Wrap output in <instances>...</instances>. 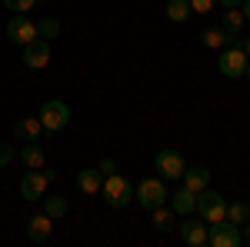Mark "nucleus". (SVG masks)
I'll return each mask as SVG.
<instances>
[{"mask_svg": "<svg viewBox=\"0 0 250 247\" xmlns=\"http://www.w3.org/2000/svg\"><path fill=\"white\" fill-rule=\"evenodd\" d=\"M100 194H104V201H107V207H127L130 201H134V184L124 177V174H107L104 177V187H100Z\"/></svg>", "mask_w": 250, "mask_h": 247, "instance_id": "obj_1", "label": "nucleus"}, {"mask_svg": "<svg viewBox=\"0 0 250 247\" xmlns=\"http://www.w3.org/2000/svg\"><path fill=\"white\" fill-rule=\"evenodd\" d=\"M37 117H40V124H43V131H47V134H57V131H63V127L70 124V107H67V100L50 97V100L40 104Z\"/></svg>", "mask_w": 250, "mask_h": 247, "instance_id": "obj_2", "label": "nucleus"}, {"mask_svg": "<svg viewBox=\"0 0 250 247\" xmlns=\"http://www.w3.org/2000/svg\"><path fill=\"white\" fill-rule=\"evenodd\" d=\"M167 180L164 177H147V180H140L134 187V201L140 204L144 210H154V207H160V204H167V187H164Z\"/></svg>", "mask_w": 250, "mask_h": 247, "instance_id": "obj_3", "label": "nucleus"}, {"mask_svg": "<svg viewBox=\"0 0 250 247\" xmlns=\"http://www.w3.org/2000/svg\"><path fill=\"white\" fill-rule=\"evenodd\" d=\"M193 214L204 217L207 224L224 221V217H227V197L217 194V190H210V187H204L200 194H197V207H193Z\"/></svg>", "mask_w": 250, "mask_h": 247, "instance_id": "obj_4", "label": "nucleus"}, {"mask_svg": "<svg viewBox=\"0 0 250 247\" xmlns=\"http://www.w3.org/2000/svg\"><path fill=\"white\" fill-rule=\"evenodd\" d=\"M207 244L210 247H240L244 244V237H240V224H233V221H213L207 224Z\"/></svg>", "mask_w": 250, "mask_h": 247, "instance_id": "obj_5", "label": "nucleus"}, {"mask_svg": "<svg viewBox=\"0 0 250 247\" xmlns=\"http://www.w3.org/2000/svg\"><path fill=\"white\" fill-rule=\"evenodd\" d=\"M247 54H244V47L240 44H227V47H220V60H217V70L224 77H230V80H237V77H244V70H247Z\"/></svg>", "mask_w": 250, "mask_h": 247, "instance_id": "obj_6", "label": "nucleus"}, {"mask_svg": "<svg viewBox=\"0 0 250 247\" xmlns=\"http://www.w3.org/2000/svg\"><path fill=\"white\" fill-rule=\"evenodd\" d=\"M154 167H157V177H164V180H180V174L187 171V160H184L180 151L164 147V151H157Z\"/></svg>", "mask_w": 250, "mask_h": 247, "instance_id": "obj_7", "label": "nucleus"}, {"mask_svg": "<svg viewBox=\"0 0 250 247\" xmlns=\"http://www.w3.org/2000/svg\"><path fill=\"white\" fill-rule=\"evenodd\" d=\"M47 174L40 171V167H27V174L20 177V184H17V190H20V197L23 201H43V194H47Z\"/></svg>", "mask_w": 250, "mask_h": 247, "instance_id": "obj_8", "label": "nucleus"}, {"mask_svg": "<svg viewBox=\"0 0 250 247\" xmlns=\"http://www.w3.org/2000/svg\"><path fill=\"white\" fill-rule=\"evenodd\" d=\"M3 30H7V37L14 40L17 47H23V44H30V40L37 37V20H30L27 14H14Z\"/></svg>", "mask_w": 250, "mask_h": 247, "instance_id": "obj_9", "label": "nucleus"}, {"mask_svg": "<svg viewBox=\"0 0 250 247\" xmlns=\"http://www.w3.org/2000/svg\"><path fill=\"white\" fill-rule=\"evenodd\" d=\"M177 234H180V241L190 247H204L207 244V221L204 217H180V224H177Z\"/></svg>", "mask_w": 250, "mask_h": 247, "instance_id": "obj_10", "label": "nucleus"}, {"mask_svg": "<svg viewBox=\"0 0 250 247\" xmlns=\"http://www.w3.org/2000/svg\"><path fill=\"white\" fill-rule=\"evenodd\" d=\"M20 50H23V64H27L30 70H43V67L50 64V40L34 37L30 44H23Z\"/></svg>", "mask_w": 250, "mask_h": 247, "instance_id": "obj_11", "label": "nucleus"}, {"mask_svg": "<svg viewBox=\"0 0 250 247\" xmlns=\"http://www.w3.org/2000/svg\"><path fill=\"white\" fill-rule=\"evenodd\" d=\"M50 234H54V217H50V214H34V217L27 221V237H30L34 244L50 241Z\"/></svg>", "mask_w": 250, "mask_h": 247, "instance_id": "obj_12", "label": "nucleus"}, {"mask_svg": "<svg viewBox=\"0 0 250 247\" xmlns=\"http://www.w3.org/2000/svg\"><path fill=\"white\" fill-rule=\"evenodd\" d=\"M244 10L240 7H230V10H224V17H220V30L230 37V44H240V34H244Z\"/></svg>", "mask_w": 250, "mask_h": 247, "instance_id": "obj_13", "label": "nucleus"}, {"mask_svg": "<svg viewBox=\"0 0 250 247\" xmlns=\"http://www.w3.org/2000/svg\"><path fill=\"white\" fill-rule=\"evenodd\" d=\"M40 134H43L40 117H20L17 124H14V137H17L20 144H27V140H40Z\"/></svg>", "mask_w": 250, "mask_h": 247, "instance_id": "obj_14", "label": "nucleus"}, {"mask_svg": "<svg viewBox=\"0 0 250 247\" xmlns=\"http://www.w3.org/2000/svg\"><path fill=\"white\" fill-rule=\"evenodd\" d=\"M167 201H170V207H173V214H177V217H190L193 207H197V194H193V190H187V187H180L177 194H170Z\"/></svg>", "mask_w": 250, "mask_h": 247, "instance_id": "obj_15", "label": "nucleus"}, {"mask_svg": "<svg viewBox=\"0 0 250 247\" xmlns=\"http://www.w3.org/2000/svg\"><path fill=\"white\" fill-rule=\"evenodd\" d=\"M180 180H184L187 190L200 194L204 187H210V171H207V167H187V171L180 174Z\"/></svg>", "mask_w": 250, "mask_h": 247, "instance_id": "obj_16", "label": "nucleus"}, {"mask_svg": "<svg viewBox=\"0 0 250 247\" xmlns=\"http://www.w3.org/2000/svg\"><path fill=\"white\" fill-rule=\"evenodd\" d=\"M20 160H23V167H43V164H47L43 144H40V140H27V144L20 147Z\"/></svg>", "mask_w": 250, "mask_h": 247, "instance_id": "obj_17", "label": "nucleus"}, {"mask_svg": "<svg viewBox=\"0 0 250 247\" xmlns=\"http://www.w3.org/2000/svg\"><path fill=\"white\" fill-rule=\"evenodd\" d=\"M77 187L83 190V194H100L104 174L97 171V167H83V171H77Z\"/></svg>", "mask_w": 250, "mask_h": 247, "instance_id": "obj_18", "label": "nucleus"}, {"mask_svg": "<svg viewBox=\"0 0 250 247\" xmlns=\"http://www.w3.org/2000/svg\"><path fill=\"white\" fill-rule=\"evenodd\" d=\"M150 214H154V227L160 230V234H170V230L177 227V221H180V217L173 214V207H167V204H160V207H154Z\"/></svg>", "mask_w": 250, "mask_h": 247, "instance_id": "obj_19", "label": "nucleus"}, {"mask_svg": "<svg viewBox=\"0 0 250 247\" xmlns=\"http://www.w3.org/2000/svg\"><path fill=\"white\" fill-rule=\"evenodd\" d=\"M200 44H204L207 50H220V47H227V44H230V37H227L220 27H207V30L200 34Z\"/></svg>", "mask_w": 250, "mask_h": 247, "instance_id": "obj_20", "label": "nucleus"}, {"mask_svg": "<svg viewBox=\"0 0 250 247\" xmlns=\"http://www.w3.org/2000/svg\"><path fill=\"white\" fill-rule=\"evenodd\" d=\"M70 210V204H67V197H60V194H54V197H47L43 194V214H50L54 221H60L63 214Z\"/></svg>", "mask_w": 250, "mask_h": 247, "instance_id": "obj_21", "label": "nucleus"}, {"mask_svg": "<svg viewBox=\"0 0 250 247\" xmlns=\"http://www.w3.org/2000/svg\"><path fill=\"white\" fill-rule=\"evenodd\" d=\"M190 14L193 10H190L187 0H170V3H167V20H170V23H184Z\"/></svg>", "mask_w": 250, "mask_h": 247, "instance_id": "obj_22", "label": "nucleus"}, {"mask_svg": "<svg viewBox=\"0 0 250 247\" xmlns=\"http://www.w3.org/2000/svg\"><path fill=\"white\" fill-rule=\"evenodd\" d=\"M227 221H233V224H247L250 221V204H244V201H227Z\"/></svg>", "mask_w": 250, "mask_h": 247, "instance_id": "obj_23", "label": "nucleus"}, {"mask_svg": "<svg viewBox=\"0 0 250 247\" xmlns=\"http://www.w3.org/2000/svg\"><path fill=\"white\" fill-rule=\"evenodd\" d=\"M57 34H60V20H57V17H40V20H37V37L54 40Z\"/></svg>", "mask_w": 250, "mask_h": 247, "instance_id": "obj_24", "label": "nucleus"}, {"mask_svg": "<svg viewBox=\"0 0 250 247\" xmlns=\"http://www.w3.org/2000/svg\"><path fill=\"white\" fill-rule=\"evenodd\" d=\"M34 3H37V0H3V7L14 10V14H27V10H34Z\"/></svg>", "mask_w": 250, "mask_h": 247, "instance_id": "obj_25", "label": "nucleus"}, {"mask_svg": "<svg viewBox=\"0 0 250 247\" xmlns=\"http://www.w3.org/2000/svg\"><path fill=\"white\" fill-rule=\"evenodd\" d=\"M187 3H190V10H193V14H210L217 0H187Z\"/></svg>", "mask_w": 250, "mask_h": 247, "instance_id": "obj_26", "label": "nucleus"}, {"mask_svg": "<svg viewBox=\"0 0 250 247\" xmlns=\"http://www.w3.org/2000/svg\"><path fill=\"white\" fill-rule=\"evenodd\" d=\"M97 171L104 174V177H107V174H114L117 171V160H114V157H104V160L97 164Z\"/></svg>", "mask_w": 250, "mask_h": 247, "instance_id": "obj_27", "label": "nucleus"}, {"mask_svg": "<svg viewBox=\"0 0 250 247\" xmlns=\"http://www.w3.org/2000/svg\"><path fill=\"white\" fill-rule=\"evenodd\" d=\"M10 160H14V147L10 144H0V167H7Z\"/></svg>", "mask_w": 250, "mask_h": 247, "instance_id": "obj_28", "label": "nucleus"}, {"mask_svg": "<svg viewBox=\"0 0 250 247\" xmlns=\"http://www.w3.org/2000/svg\"><path fill=\"white\" fill-rule=\"evenodd\" d=\"M240 47H244V54L250 57V34H240Z\"/></svg>", "mask_w": 250, "mask_h": 247, "instance_id": "obj_29", "label": "nucleus"}, {"mask_svg": "<svg viewBox=\"0 0 250 247\" xmlns=\"http://www.w3.org/2000/svg\"><path fill=\"white\" fill-rule=\"evenodd\" d=\"M217 3H224V7H227V10H230V7H240V3H244V0H217Z\"/></svg>", "mask_w": 250, "mask_h": 247, "instance_id": "obj_30", "label": "nucleus"}, {"mask_svg": "<svg viewBox=\"0 0 250 247\" xmlns=\"http://www.w3.org/2000/svg\"><path fill=\"white\" fill-rule=\"evenodd\" d=\"M240 10H244V17L250 20V0H244V3H240Z\"/></svg>", "mask_w": 250, "mask_h": 247, "instance_id": "obj_31", "label": "nucleus"}, {"mask_svg": "<svg viewBox=\"0 0 250 247\" xmlns=\"http://www.w3.org/2000/svg\"><path fill=\"white\" fill-rule=\"evenodd\" d=\"M240 237H244V244H250V224H247L244 230H240Z\"/></svg>", "mask_w": 250, "mask_h": 247, "instance_id": "obj_32", "label": "nucleus"}, {"mask_svg": "<svg viewBox=\"0 0 250 247\" xmlns=\"http://www.w3.org/2000/svg\"><path fill=\"white\" fill-rule=\"evenodd\" d=\"M244 77H247V80H250V60H247V70H244Z\"/></svg>", "mask_w": 250, "mask_h": 247, "instance_id": "obj_33", "label": "nucleus"}]
</instances>
